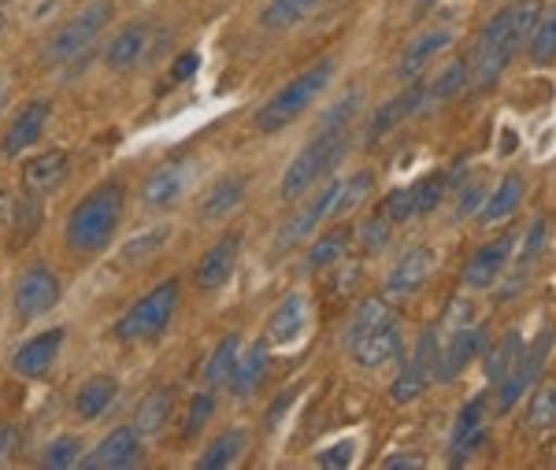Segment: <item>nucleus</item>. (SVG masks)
I'll return each instance as SVG.
<instances>
[{
	"label": "nucleus",
	"mask_w": 556,
	"mask_h": 470,
	"mask_svg": "<svg viewBox=\"0 0 556 470\" xmlns=\"http://www.w3.org/2000/svg\"><path fill=\"white\" fill-rule=\"evenodd\" d=\"M178 193H182V167L178 164H164L160 170H152L149 182L141 186V201L149 207H167L178 201Z\"/></svg>",
	"instance_id": "obj_30"
},
{
	"label": "nucleus",
	"mask_w": 556,
	"mask_h": 470,
	"mask_svg": "<svg viewBox=\"0 0 556 470\" xmlns=\"http://www.w3.org/2000/svg\"><path fill=\"white\" fill-rule=\"evenodd\" d=\"M424 104H427V82L408 86L405 93H397L393 101H386L379 112H375L371 126H367V144H375L379 138H386L393 126H401L412 112H416V107H424Z\"/></svg>",
	"instance_id": "obj_18"
},
{
	"label": "nucleus",
	"mask_w": 556,
	"mask_h": 470,
	"mask_svg": "<svg viewBox=\"0 0 556 470\" xmlns=\"http://www.w3.org/2000/svg\"><path fill=\"white\" fill-rule=\"evenodd\" d=\"M345 149H349V130H319L316 138L298 152V160L286 167L282 186H278L282 201H298V196L308 193L319 178H327L330 170L342 164Z\"/></svg>",
	"instance_id": "obj_4"
},
{
	"label": "nucleus",
	"mask_w": 556,
	"mask_h": 470,
	"mask_svg": "<svg viewBox=\"0 0 556 470\" xmlns=\"http://www.w3.org/2000/svg\"><path fill=\"white\" fill-rule=\"evenodd\" d=\"M453 45V30H424V34H416L412 38V45L405 49V56H401V67H397V78H416L419 71L427 67V63H434L438 56H442L445 49Z\"/></svg>",
	"instance_id": "obj_20"
},
{
	"label": "nucleus",
	"mask_w": 556,
	"mask_h": 470,
	"mask_svg": "<svg viewBox=\"0 0 556 470\" xmlns=\"http://www.w3.org/2000/svg\"><path fill=\"white\" fill-rule=\"evenodd\" d=\"M519 201H523V178L519 175H508V178H501L497 189L490 193V201L482 204V215L479 219L493 226V223H501V219H508V215L516 212Z\"/></svg>",
	"instance_id": "obj_29"
},
{
	"label": "nucleus",
	"mask_w": 556,
	"mask_h": 470,
	"mask_svg": "<svg viewBox=\"0 0 556 470\" xmlns=\"http://www.w3.org/2000/svg\"><path fill=\"white\" fill-rule=\"evenodd\" d=\"M304 319H308V307H304V296L290 293V296H286V301L271 312V319H267V341H271V345H290V341L304 330Z\"/></svg>",
	"instance_id": "obj_23"
},
{
	"label": "nucleus",
	"mask_w": 556,
	"mask_h": 470,
	"mask_svg": "<svg viewBox=\"0 0 556 470\" xmlns=\"http://www.w3.org/2000/svg\"><path fill=\"white\" fill-rule=\"evenodd\" d=\"M445 333H450V345H445L442 359H438V382H453L479 356V348L486 345V327H475V322H464V327H453Z\"/></svg>",
	"instance_id": "obj_13"
},
{
	"label": "nucleus",
	"mask_w": 556,
	"mask_h": 470,
	"mask_svg": "<svg viewBox=\"0 0 556 470\" xmlns=\"http://www.w3.org/2000/svg\"><path fill=\"white\" fill-rule=\"evenodd\" d=\"M141 459V437L134 427H119L97 445L83 463L89 470H112V467H134Z\"/></svg>",
	"instance_id": "obj_14"
},
{
	"label": "nucleus",
	"mask_w": 556,
	"mask_h": 470,
	"mask_svg": "<svg viewBox=\"0 0 556 470\" xmlns=\"http://www.w3.org/2000/svg\"><path fill=\"white\" fill-rule=\"evenodd\" d=\"M345 249H349V226H338V230L319 233V238L312 241V249H308V256H304V264H308L312 270H323V267L334 264V259H342Z\"/></svg>",
	"instance_id": "obj_36"
},
{
	"label": "nucleus",
	"mask_w": 556,
	"mask_h": 470,
	"mask_svg": "<svg viewBox=\"0 0 556 470\" xmlns=\"http://www.w3.org/2000/svg\"><path fill=\"white\" fill-rule=\"evenodd\" d=\"M60 345H64V330H49V333H38L34 341L12 356V367L20 370L23 378H41L45 370L52 367V359L60 356Z\"/></svg>",
	"instance_id": "obj_21"
},
{
	"label": "nucleus",
	"mask_w": 556,
	"mask_h": 470,
	"mask_svg": "<svg viewBox=\"0 0 556 470\" xmlns=\"http://www.w3.org/2000/svg\"><path fill=\"white\" fill-rule=\"evenodd\" d=\"M361 104H364V97H361V93H349L345 101H338L327 115H323V119H319V130H349V123L356 119Z\"/></svg>",
	"instance_id": "obj_42"
},
{
	"label": "nucleus",
	"mask_w": 556,
	"mask_h": 470,
	"mask_svg": "<svg viewBox=\"0 0 556 470\" xmlns=\"http://www.w3.org/2000/svg\"><path fill=\"white\" fill-rule=\"evenodd\" d=\"M267 378V345H249L245 352L238 356V367L235 374H230V389H235V396H253L260 382Z\"/></svg>",
	"instance_id": "obj_25"
},
{
	"label": "nucleus",
	"mask_w": 556,
	"mask_h": 470,
	"mask_svg": "<svg viewBox=\"0 0 556 470\" xmlns=\"http://www.w3.org/2000/svg\"><path fill=\"white\" fill-rule=\"evenodd\" d=\"M52 119V107L49 101H30L23 107L20 115H15V123L8 126V134H4V144H0V152L4 156H20V152L30 149L34 141L45 134V126H49Z\"/></svg>",
	"instance_id": "obj_16"
},
{
	"label": "nucleus",
	"mask_w": 556,
	"mask_h": 470,
	"mask_svg": "<svg viewBox=\"0 0 556 470\" xmlns=\"http://www.w3.org/2000/svg\"><path fill=\"white\" fill-rule=\"evenodd\" d=\"M67 152L52 149L45 152V156H34L30 164L23 167V182L26 189H34V193H49V189L64 186L67 182Z\"/></svg>",
	"instance_id": "obj_22"
},
{
	"label": "nucleus",
	"mask_w": 556,
	"mask_h": 470,
	"mask_svg": "<svg viewBox=\"0 0 556 470\" xmlns=\"http://www.w3.org/2000/svg\"><path fill=\"white\" fill-rule=\"evenodd\" d=\"M241 196H245V186L241 182H219L208 193V201H204V219H223V215H230L241 204Z\"/></svg>",
	"instance_id": "obj_40"
},
{
	"label": "nucleus",
	"mask_w": 556,
	"mask_h": 470,
	"mask_svg": "<svg viewBox=\"0 0 556 470\" xmlns=\"http://www.w3.org/2000/svg\"><path fill=\"white\" fill-rule=\"evenodd\" d=\"M438 359H442V352H438V330H424V338H419L412 359L405 364V370L397 374V382H393V393H390L393 404L416 401V396L438 378Z\"/></svg>",
	"instance_id": "obj_8"
},
{
	"label": "nucleus",
	"mask_w": 556,
	"mask_h": 470,
	"mask_svg": "<svg viewBox=\"0 0 556 470\" xmlns=\"http://www.w3.org/2000/svg\"><path fill=\"white\" fill-rule=\"evenodd\" d=\"M149 41H152V30L141 23L127 26L123 34H115V41L108 45V67L112 71H130L134 63H141V56L149 52Z\"/></svg>",
	"instance_id": "obj_24"
},
{
	"label": "nucleus",
	"mask_w": 556,
	"mask_h": 470,
	"mask_svg": "<svg viewBox=\"0 0 556 470\" xmlns=\"http://www.w3.org/2000/svg\"><path fill=\"white\" fill-rule=\"evenodd\" d=\"M386 322H393V307L386 304V296H382V301H379V296L364 301L361 307H356L353 322H349V345H353V341H361V338H367L371 330L386 327Z\"/></svg>",
	"instance_id": "obj_34"
},
{
	"label": "nucleus",
	"mask_w": 556,
	"mask_h": 470,
	"mask_svg": "<svg viewBox=\"0 0 556 470\" xmlns=\"http://www.w3.org/2000/svg\"><path fill=\"white\" fill-rule=\"evenodd\" d=\"M123 219V186L119 182H104L101 189H93L89 196L75 204L67 219V241L78 252H97L115 238Z\"/></svg>",
	"instance_id": "obj_2"
},
{
	"label": "nucleus",
	"mask_w": 556,
	"mask_h": 470,
	"mask_svg": "<svg viewBox=\"0 0 556 470\" xmlns=\"http://www.w3.org/2000/svg\"><path fill=\"white\" fill-rule=\"evenodd\" d=\"M382 467L386 470H419V467H427V459L424 456H390Z\"/></svg>",
	"instance_id": "obj_50"
},
{
	"label": "nucleus",
	"mask_w": 556,
	"mask_h": 470,
	"mask_svg": "<svg viewBox=\"0 0 556 470\" xmlns=\"http://www.w3.org/2000/svg\"><path fill=\"white\" fill-rule=\"evenodd\" d=\"M513 249H516V233H501L497 241L482 245L475 256L464 264V285L468 289H490L497 282L501 275L508 270V259H513Z\"/></svg>",
	"instance_id": "obj_12"
},
{
	"label": "nucleus",
	"mask_w": 556,
	"mask_h": 470,
	"mask_svg": "<svg viewBox=\"0 0 556 470\" xmlns=\"http://www.w3.org/2000/svg\"><path fill=\"white\" fill-rule=\"evenodd\" d=\"M342 189H345V178H327L319 193L312 196V201L304 204L301 212L282 226V230H278V245L286 249V245H293V241L312 238V233L319 230V223L334 219V215H338V201H342Z\"/></svg>",
	"instance_id": "obj_7"
},
{
	"label": "nucleus",
	"mask_w": 556,
	"mask_h": 470,
	"mask_svg": "<svg viewBox=\"0 0 556 470\" xmlns=\"http://www.w3.org/2000/svg\"><path fill=\"white\" fill-rule=\"evenodd\" d=\"M238 249H241V233H227V238H219L215 245L204 252L201 264H197V285L201 289H219L227 282L230 275H235L238 267Z\"/></svg>",
	"instance_id": "obj_17"
},
{
	"label": "nucleus",
	"mask_w": 556,
	"mask_h": 470,
	"mask_svg": "<svg viewBox=\"0 0 556 470\" xmlns=\"http://www.w3.org/2000/svg\"><path fill=\"white\" fill-rule=\"evenodd\" d=\"M0 4H4V0H0Z\"/></svg>",
	"instance_id": "obj_55"
},
{
	"label": "nucleus",
	"mask_w": 556,
	"mask_h": 470,
	"mask_svg": "<svg viewBox=\"0 0 556 470\" xmlns=\"http://www.w3.org/2000/svg\"><path fill=\"white\" fill-rule=\"evenodd\" d=\"M349 348H353V359L361 367H367V370L386 367L390 359H397V352H401V330H397V322H386V327L371 330L367 338L353 341Z\"/></svg>",
	"instance_id": "obj_19"
},
{
	"label": "nucleus",
	"mask_w": 556,
	"mask_h": 470,
	"mask_svg": "<svg viewBox=\"0 0 556 470\" xmlns=\"http://www.w3.org/2000/svg\"><path fill=\"white\" fill-rule=\"evenodd\" d=\"M60 304V278L49 267H30L15 282V315L20 319H38Z\"/></svg>",
	"instance_id": "obj_11"
},
{
	"label": "nucleus",
	"mask_w": 556,
	"mask_h": 470,
	"mask_svg": "<svg viewBox=\"0 0 556 470\" xmlns=\"http://www.w3.org/2000/svg\"><path fill=\"white\" fill-rule=\"evenodd\" d=\"M353 459H356V445H353V441H338V445H330V448L319 452L316 463L330 467V470H345V467H353Z\"/></svg>",
	"instance_id": "obj_45"
},
{
	"label": "nucleus",
	"mask_w": 556,
	"mask_h": 470,
	"mask_svg": "<svg viewBox=\"0 0 556 470\" xmlns=\"http://www.w3.org/2000/svg\"><path fill=\"white\" fill-rule=\"evenodd\" d=\"M390 230H393V219L386 212L371 215V219L364 223L361 230V241H364V252H382L386 241H390Z\"/></svg>",
	"instance_id": "obj_43"
},
{
	"label": "nucleus",
	"mask_w": 556,
	"mask_h": 470,
	"mask_svg": "<svg viewBox=\"0 0 556 470\" xmlns=\"http://www.w3.org/2000/svg\"><path fill=\"white\" fill-rule=\"evenodd\" d=\"M175 411V393L172 389H152L146 401L138 404V411H134V430L146 437V433H160L167 427V419H172Z\"/></svg>",
	"instance_id": "obj_26"
},
{
	"label": "nucleus",
	"mask_w": 556,
	"mask_h": 470,
	"mask_svg": "<svg viewBox=\"0 0 556 470\" xmlns=\"http://www.w3.org/2000/svg\"><path fill=\"white\" fill-rule=\"evenodd\" d=\"M115 393H119V382H115V378H108V374L89 378V382L78 389V396H75L78 419H86V422L101 419V411L115 401Z\"/></svg>",
	"instance_id": "obj_27"
},
{
	"label": "nucleus",
	"mask_w": 556,
	"mask_h": 470,
	"mask_svg": "<svg viewBox=\"0 0 556 470\" xmlns=\"http://www.w3.org/2000/svg\"><path fill=\"white\" fill-rule=\"evenodd\" d=\"M430 4H434V0H416V15H424V12H430Z\"/></svg>",
	"instance_id": "obj_52"
},
{
	"label": "nucleus",
	"mask_w": 556,
	"mask_h": 470,
	"mask_svg": "<svg viewBox=\"0 0 556 470\" xmlns=\"http://www.w3.org/2000/svg\"><path fill=\"white\" fill-rule=\"evenodd\" d=\"M471 212H482V186L479 182H471V189H464L460 204H456V215H460V219H468Z\"/></svg>",
	"instance_id": "obj_48"
},
{
	"label": "nucleus",
	"mask_w": 556,
	"mask_h": 470,
	"mask_svg": "<svg viewBox=\"0 0 556 470\" xmlns=\"http://www.w3.org/2000/svg\"><path fill=\"white\" fill-rule=\"evenodd\" d=\"M445 175L438 170V175H427V178H419L416 186H408V196H412V207H416V219L419 215H430L438 204H442V196H445Z\"/></svg>",
	"instance_id": "obj_37"
},
{
	"label": "nucleus",
	"mask_w": 556,
	"mask_h": 470,
	"mask_svg": "<svg viewBox=\"0 0 556 470\" xmlns=\"http://www.w3.org/2000/svg\"><path fill=\"white\" fill-rule=\"evenodd\" d=\"M78 456H83V437L64 433V437L49 441V448H45V456H41V467L45 470H67V467L78 463Z\"/></svg>",
	"instance_id": "obj_38"
},
{
	"label": "nucleus",
	"mask_w": 556,
	"mask_h": 470,
	"mask_svg": "<svg viewBox=\"0 0 556 470\" xmlns=\"http://www.w3.org/2000/svg\"><path fill=\"white\" fill-rule=\"evenodd\" d=\"M330 78H334V60L312 63L304 75L293 78L290 86H282L271 97V101L260 107V112H256V130L260 134H278L282 126H290L293 119H301V115L308 112L312 104H316V97L323 93V89L330 86Z\"/></svg>",
	"instance_id": "obj_3"
},
{
	"label": "nucleus",
	"mask_w": 556,
	"mask_h": 470,
	"mask_svg": "<svg viewBox=\"0 0 556 470\" xmlns=\"http://www.w3.org/2000/svg\"><path fill=\"white\" fill-rule=\"evenodd\" d=\"M434 249L427 245H412L405 256L393 264L390 278H386V301H405V296H416L419 289L430 282L434 275Z\"/></svg>",
	"instance_id": "obj_9"
},
{
	"label": "nucleus",
	"mask_w": 556,
	"mask_h": 470,
	"mask_svg": "<svg viewBox=\"0 0 556 470\" xmlns=\"http://www.w3.org/2000/svg\"><path fill=\"white\" fill-rule=\"evenodd\" d=\"M175 307H178V282L172 278V282H160L152 293L141 296V301L115 322V333H119L123 341L160 338V333L167 330V322H172Z\"/></svg>",
	"instance_id": "obj_6"
},
{
	"label": "nucleus",
	"mask_w": 556,
	"mask_h": 470,
	"mask_svg": "<svg viewBox=\"0 0 556 470\" xmlns=\"http://www.w3.org/2000/svg\"><path fill=\"white\" fill-rule=\"evenodd\" d=\"M245 430H227V433H219V437L212 441L208 448L201 452V459H197V467L201 470H227V467H235L238 459H241V452H245Z\"/></svg>",
	"instance_id": "obj_28"
},
{
	"label": "nucleus",
	"mask_w": 556,
	"mask_h": 470,
	"mask_svg": "<svg viewBox=\"0 0 556 470\" xmlns=\"http://www.w3.org/2000/svg\"><path fill=\"white\" fill-rule=\"evenodd\" d=\"M212 411H215L212 393H197V396H193V404H190V415H186V430H182L186 437H197L204 422L212 419Z\"/></svg>",
	"instance_id": "obj_44"
},
{
	"label": "nucleus",
	"mask_w": 556,
	"mask_h": 470,
	"mask_svg": "<svg viewBox=\"0 0 556 470\" xmlns=\"http://www.w3.org/2000/svg\"><path fill=\"white\" fill-rule=\"evenodd\" d=\"M108 23H112V4H108V0H93V4H86L78 15H71V20L45 41L41 60L49 63V67L78 60L89 45L97 41V34H101Z\"/></svg>",
	"instance_id": "obj_5"
},
{
	"label": "nucleus",
	"mask_w": 556,
	"mask_h": 470,
	"mask_svg": "<svg viewBox=\"0 0 556 470\" xmlns=\"http://www.w3.org/2000/svg\"><path fill=\"white\" fill-rule=\"evenodd\" d=\"M238 356H241V338H238V333H227V338L215 345L208 364H204V382H208V385H227L230 374H235V367H238Z\"/></svg>",
	"instance_id": "obj_32"
},
{
	"label": "nucleus",
	"mask_w": 556,
	"mask_h": 470,
	"mask_svg": "<svg viewBox=\"0 0 556 470\" xmlns=\"http://www.w3.org/2000/svg\"><path fill=\"white\" fill-rule=\"evenodd\" d=\"M527 427L553 430L556 427V385H542L527 404Z\"/></svg>",
	"instance_id": "obj_39"
},
{
	"label": "nucleus",
	"mask_w": 556,
	"mask_h": 470,
	"mask_svg": "<svg viewBox=\"0 0 556 470\" xmlns=\"http://www.w3.org/2000/svg\"><path fill=\"white\" fill-rule=\"evenodd\" d=\"M531 60L538 67H545V63L556 60V12L545 15V20H538L534 34H531Z\"/></svg>",
	"instance_id": "obj_41"
},
{
	"label": "nucleus",
	"mask_w": 556,
	"mask_h": 470,
	"mask_svg": "<svg viewBox=\"0 0 556 470\" xmlns=\"http://www.w3.org/2000/svg\"><path fill=\"white\" fill-rule=\"evenodd\" d=\"M538 20H542V0H516V4L501 8V12L482 26L475 56L468 63L475 89H490L505 75L508 63L519 56V49L531 41Z\"/></svg>",
	"instance_id": "obj_1"
},
{
	"label": "nucleus",
	"mask_w": 556,
	"mask_h": 470,
	"mask_svg": "<svg viewBox=\"0 0 556 470\" xmlns=\"http://www.w3.org/2000/svg\"><path fill=\"white\" fill-rule=\"evenodd\" d=\"M486 411H490V393L471 396V401L460 408V419H456V427H453V445H450L453 467L468 463L475 452L482 448V441H486V427H490Z\"/></svg>",
	"instance_id": "obj_10"
},
{
	"label": "nucleus",
	"mask_w": 556,
	"mask_h": 470,
	"mask_svg": "<svg viewBox=\"0 0 556 470\" xmlns=\"http://www.w3.org/2000/svg\"><path fill=\"white\" fill-rule=\"evenodd\" d=\"M0 107H4V78H0Z\"/></svg>",
	"instance_id": "obj_53"
},
{
	"label": "nucleus",
	"mask_w": 556,
	"mask_h": 470,
	"mask_svg": "<svg viewBox=\"0 0 556 470\" xmlns=\"http://www.w3.org/2000/svg\"><path fill=\"white\" fill-rule=\"evenodd\" d=\"M160 238H167V230H164V226H160V230H152V233H146V238H138V245H130V252H127V256L134 259V256H138V252H149V249H156V245H160Z\"/></svg>",
	"instance_id": "obj_51"
},
{
	"label": "nucleus",
	"mask_w": 556,
	"mask_h": 470,
	"mask_svg": "<svg viewBox=\"0 0 556 470\" xmlns=\"http://www.w3.org/2000/svg\"><path fill=\"white\" fill-rule=\"evenodd\" d=\"M15 445H20V433H15V427H8V422H0V463L12 456Z\"/></svg>",
	"instance_id": "obj_49"
},
{
	"label": "nucleus",
	"mask_w": 556,
	"mask_h": 470,
	"mask_svg": "<svg viewBox=\"0 0 556 470\" xmlns=\"http://www.w3.org/2000/svg\"><path fill=\"white\" fill-rule=\"evenodd\" d=\"M197 67H201V56H197V52H182L172 67V82H186V78H193Z\"/></svg>",
	"instance_id": "obj_47"
},
{
	"label": "nucleus",
	"mask_w": 556,
	"mask_h": 470,
	"mask_svg": "<svg viewBox=\"0 0 556 470\" xmlns=\"http://www.w3.org/2000/svg\"><path fill=\"white\" fill-rule=\"evenodd\" d=\"M323 4V0H267V8L260 12V23L267 30H290L301 20H308L312 12Z\"/></svg>",
	"instance_id": "obj_31"
},
{
	"label": "nucleus",
	"mask_w": 556,
	"mask_h": 470,
	"mask_svg": "<svg viewBox=\"0 0 556 470\" xmlns=\"http://www.w3.org/2000/svg\"><path fill=\"white\" fill-rule=\"evenodd\" d=\"M464 82H468V60H453L445 63V71L427 82V104H445L453 101L456 93H464Z\"/></svg>",
	"instance_id": "obj_35"
},
{
	"label": "nucleus",
	"mask_w": 556,
	"mask_h": 470,
	"mask_svg": "<svg viewBox=\"0 0 556 470\" xmlns=\"http://www.w3.org/2000/svg\"><path fill=\"white\" fill-rule=\"evenodd\" d=\"M545 352H549V333H542V338L534 341L531 348L519 356V364L513 367V374L505 378L497 389H501V396H497V408L501 411H508L513 404L519 401V396L527 393V385H534V378H538V370L545 367Z\"/></svg>",
	"instance_id": "obj_15"
},
{
	"label": "nucleus",
	"mask_w": 556,
	"mask_h": 470,
	"mask_svg": "<svg viewBox=\"0 0 556 470\" xmlns=\"http://www.w3.org/2000/svg\"><path fill=\"white\" fill-rule=\"evenodd\" d=\"M4 26H8V20H4V12H0V34H4Z\"/></svg>",
	"instance_id": "obj_54"
},
{
	"label": "nucleus",
	"mask_w": 556,
	"mask_h": 470,
	"mask_svg": "<svg viewBox=\"0 0 556 470\" xmlns=\"http://www.w3.org/2000/svg\"><path fill=\"white\" fill-rule=\"evenodd\" d=\"M519 356H523V341H519L516 330H508L505 338L486 352V378L490 382H497V385L505 382V378L513 374V367L519 364Z\"/></svg>",
	"instance_id": "obj_33"
},
{
	"label": "nucleus",
	"mask_w": 556,
	"mask_h": 470,
	"mask_svg": "<svg viewBox=\"0 0 556 470\" xmlns=\"http://www.w3.org/2000/svg\"><path fill=\"white\" fill-rule=\"evenodd\" d=\"M545 219H534V226H531V238H527V249H523V256H519V270H527L534 264V256L542 252V245H545Z\"/></svg>",
	"instance_id": "obj_46"
}]
</instances>
